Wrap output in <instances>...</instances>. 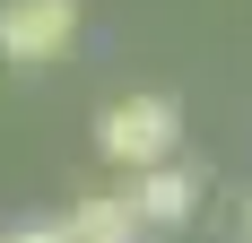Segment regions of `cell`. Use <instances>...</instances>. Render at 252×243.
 I'll list each match as a JSON object with an SVG mask.
<instances>
[{"label":"cell","instance_id":"6da1fadb","mask_svg":"<svg viewBox=\"0 0 252 243\" xmlns=\"http://www.w3.org/2000/svg\"><path fill=\"white\" fill-rule=\"evenodd\" d=\"M174 139H183L174 96H113L96 113V148H104V165H122V174L174 165Z\"/></svg>","mask_w":252,"mask_h":243},{"label":"cell","instance_id":"7a4b0ae2","mask_svg":"<svg viewBox=\"0 0 252 243\" xmlns=\"http://www.w3.org/2000/svg\"><path fill=\"white\" fill-rule=\"evenodd\" d=\"M70 35H78V0H0V61H18V70L61 61Z\"/></svg>","mask_w":252,"mask_h":243},{"label":"cell","instance_id":"3957f363","mask_svg":"<svg viewBox=\"0 0 252 243\" xmlns=\"http://www.w3.org/2000/svg\"><path fill=\"white\" fill-rule=\"evenodd\" d=\"M130 200H139V226H148V235H174V226H191V209H200V174L148 165V174H130Z\"/></svg>","mask_w":252,"mask_h":243},{"label":"cell","instance_id":"277c9868","mask_svg":"<svg viewBox=\"0 0 252 243\" xmlns=\"http://www.w3.org/2000/svg\"><path fill=\"white\" fill-rule=\"evenodd\" d=\"M61 226H70V243H139L148 235L130 191H78L70 209H61Z\"/></svg>","mask_w":252,"mask_h":243},{"label":"cell","instance_id":"5b68a950","mask_svg":"<svg viewBox=\"0 0 252 243\" xmlns=\"http://www.w3.org/2000/svg\"><path fill=\"white\" fill-rule=\"evenodd\" d=\"M0 243H70V226L52 217V226H18V235H0Z\"/></svg>","mask_w":252,"mask_h":243},{"label":"cell","instance_id":"8992f818","mask_svg":"<svg viewBox=\"0 0 252 243\" xmlns=\"http://www.w3.org/2000/svg\"><path fill=\"white\" fill-rule=\"evenodd\" d=\"M244 243H252V200H244Z\"/></svg>","mask_w":252,"mask_h":243}]
</instances>
